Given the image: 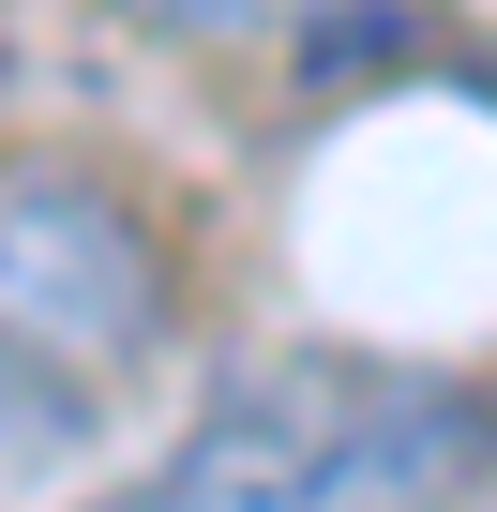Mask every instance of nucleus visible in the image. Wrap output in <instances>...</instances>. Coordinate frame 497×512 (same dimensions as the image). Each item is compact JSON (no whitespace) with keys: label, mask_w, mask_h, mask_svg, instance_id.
<instances>
[{"label":"nucleus","mask_w":497,"mask_h":512,"mask_svg":"<svg viewBox=\"0 0 497 512\" xmlns=\"http://www.w3.org/2000/svg\"><path fill=\"white\" fill-rule=\"evenodd\" d=\"M181 332V241L91 151H0V347L61 392H121Z\"/></svg>","instance_id":"nucleus-2"},{"label":"nucleus","mask_w":497,"mask_h":512,"mask_svg":"<svg viewBox=\"0 0 497 512\" xmlns=\"http://www.w3.org/2000/svg\"><path fill=\"white\" fill-rule=\"evenodd\" d=\"M121 16H136V31H257L272 0H121Z\"/></svg>","instance_id":"nucleus-4"},{"label":"nucleus","mask_w":497,"mask_h":512,"mask_svg":"<svg viewBox=\"0 0 497 512\" xmlns=\"http://www.w3.org/2000/svg\"><path fill=\"white\" fill-rule=\"evenodd\" d=\"M497 482V407L392 362H257L196 407V437L106 512H467Z\"/></svg>","instance_id":"nucleus-1"},{"label":"nucleus","mask_w":497,"mask_h":512,"mask_svg":"<svg viewBox=\"0 0 497 512\" xmlns=\"http://www.w3.org/2000/svg\"><path fill=\"white\" fill-rule=\"evenodd\" d=\"M91 422H106L91 392H61L46 362H16V347H0V467H61Z\"/></svg>","instance_id":"nucleus-3"}]
</instances>
